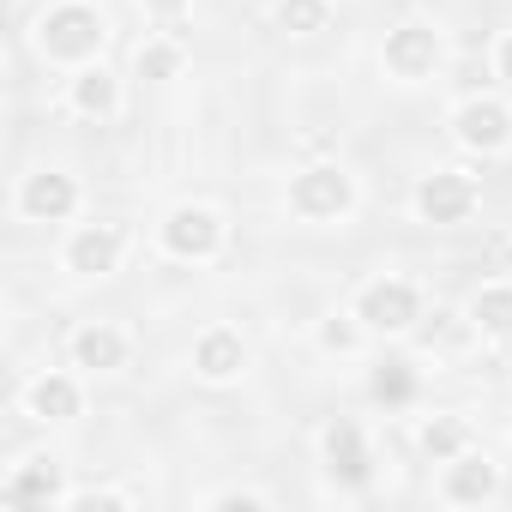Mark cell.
I'll list each match as a JSON object with an SVG mask.
<instances>
[{"label":"cell","mask_w":512,"mask_h":512,"mask_svg":"<svg viewBox=\"0 0 512 512\" xmlns=\"http://www.w3.org/2000/svg\"><path fill=\"white\" fill-rule=\"evenodd\" d=\"M37 43H43L49 61H91L103 49V19L91 7H79V0H67V7H49L43 13Z\"/></svg>","instance_id":"obj_1"},{"label":"cell","mask_w":512,"mask_h":512,"mask_svg":"<svg viewBox=\"0 0 512 512\" xmlns=\"http://www.w3.org/2000/svg\"><path fill=\"white\" fill-rule=\"evenodd\" d=\"M356 205V181L338 169V163H314L290 181V211L308 217V223H332Z\"/></svg>","instance_id":"obj_2"},{"label":"cell","mask_w":512,"mask_h":512,"mask_svg":"<svg viewBox=\"0 0 512 512\" xmlns=\"http://www.w3.org/2000/svg\"><path fill=\"white\" fill-rule=\"evenodd\" d=\"M356 320H362L368 332H410V326L422 320V296H416L410 278H374V284H362V296H356Z\"/></svg>","instance_id":"obj_3"},{"label":"cell","mask_w":512,"mask_h":512,"mask_svg":"<svg viewBox=\"0 0 512 512\" xmlns=\"http://www.w3.org/2000/svg\"><path fill=\"white\" fill-rule=\"evenodd\" d=\"M163 247L175 253V260H211V253L223 247L217 211H205V205H175V211L163 217Z\"/></svg>","instance_id":"obj_4"},{"label":"cell","mask_w":512,"mask_h":512,"mask_svg":"<svg viewBox=\"0 0 512 512\" xmlns=\"http://www.w3.org/2000/svg\"><path fill=\"white\" fill-rule=\"evenodd\" d=\"M476 211V181L458 175V169H440V175H422L416 187V217L422 223H464Z\"/></svg>","instance_id":"obj_5"},{"label":"cell","mask_w":512,"mask_h":512,"mask_svg":"<svg viewBox=\"0 0 512 512\" xmlns=\"http://www.w3.org/2000/svg\"><path fill=\"white\" fill-rule=\"evenodd\" d=\"M452 133H458V145H470V151H500V145L512 139V109L494 103V97H470V103L452 115Z\"/></svg>","instance_id":"obj_6"},{"label":"cell","mask_w":512,"mask_h":512,"mask_svg":"<svg viewBox=\"0 0 512 512\" xmlns=\"http://www.w3.org/2000/svg\"><path fill=\"white\" fill-rule=\"evenodd\" d=\"M440 67V37L428 25H398L386 37V73L392 79H428Z\"/></svg>","instance_id":"obj_7"},{"label":"cell","mask_w":512,"mask_h":512,"mask_svg":"<svg viewBox=\"0 0 512 512\" xmlns=\"http://www.w3.org/2000/svg\"><path fill=\"white\" fill-rule=\"evenodd\" d=\"M67 266H73L79 278H109V272L121 266V229H115V223L79 229V235L67 241Z\"/></svg>","instance_id":"obj_8"},{"label":"cell","mask_w":512,"mask_h":512,"mask_svg":"<svg viewBox=\"0 0 512 512\" xmlns=\"http://www.w3.org/2000/svg\"><path fill=\"white\" fill-rule=\"evenodd\" d=\"M73 205H79V187H73V175H55V169L31 175L19 193V211L31 223H61V217H73Z\"/></svg>","instance_id":"obj_9"},{"label":"cell","mask_w":512,"mask_h":512,"mask_svg":"<svg viewBox=\"0 0 512 512\" xmlns=\"http://www.w3.org/2000/svg\"><path fill=\"white\" fill-rule=\"evenodd\" d=\"M326 470L344 482V488H362L374 476V458H368V440L356 422H332L326 428Z\"/></svg>","instance_id":"obj_10"},{"label":"cell","mask_w":512,"mask_h":512,"mask_svg":"<svg viewBox=\"0 0 512 512\" xmlns=\"http://www.w3.org/2000/svg\"><path fill=\"white\" fill-rule=\"evenodd\" d=\"M193 368L205 374V380H235L241 368H247V350H241V338L235 332H205L199 344H193Z\"/></svg>","instance_id":"obj_11"},{"label":"cell","mask_w":512,"mask_h":512,"mask_svg":"<svg viewBox=\"0 0 512 512\" xmlns=\"http://www.w3.org/2000/svg\"><path fill=\"white\" fill-rule=\"evenodd\" d=\"M494 488H500V476H494V464L488 458H452V476H446V500H458V506H482V500H494Z\"/></svg>","instance_id":"obj_12"},{"label":"cell","mask_w":512,"mask_h":512,"mask_svg":"<svg viewBox=\"0 0 512 512\" xmlns=\"http://www.w3.org/2000/svg\"><path fill=\"white\" fill-rule=\"evenodd\" d=\"M73 356H79V368L109 374V368H121V362H127V338H121L115 326H85V332L73 338Z\"/></svg>","instance_id":"obj_13"},{"label":"cell","mask_w":512,"mask_h":512,"mask_svg":"<svg viewBox=\"0 0 512 512\" xmlns=\"http://www.w3.org/2000/svg\"><path fill=\"white\" fill-rule=\"evenodd\" d=\"M31 410H37L43 422H73V416H79V386H73L67 374H43V380L31 386Z\"/></svg>","instance_id":"obj_14"},{"label":"cell","mask_w":512,"mask_h":512,"mask_svg":"<svg viewBox=\"0 0 512 512\" xmlns=\"http://www.w3.org/2000/svg\"><path fill=\"white\" fill-rule=\"evenodd\" d=\"M61 494V470L49 464V458H31L13 482H7V500H19V506H49Z\"/></svg>","instance_id":"obj_15"},{"label":"cell","mask_w":512,"mask_h":512,"mask_svg":"<svg viewBox=\"0 0 512 512\" xmlns=\"http://www.w3.org/2000/svg\"><path fill=\"white\" fill-rule=\"evenodd\" d=\"M470 320H476L488 338H512V284H488V290H476Z\"/></svg>","instance_id":"obj_16"},{"label":"cell","mask_w":512,"mask_h":512,"mask_svg":"<svg viewBox=\"0 0 512 512\" xmlns=\"http://www.w3.org/2000/svg\"><path fill=\"white\" fill-rule=\"evenodd\" d=\"M73 109H79V115H97V121L115 115V79H109L103 67H85V73L73 79Z\"/></svg>","instance_id":"obj_17"},{"label":"cell","mask_w":512,"mask_h":512,"mask_svg":"<svg viewBox=\"0 0 512 512\" xmlns=\"http://www.w3.org/2000/svg\"><path fill=\"white\" fill-rule=\"evenodd\" d=\"M368 392H374V404H410V398H416V374H410V362H386V368H374Z\"/></svg>","instance_id":"obj_18"},{"label":"cell","mask_w":512,"mask_h":512,"mask_svg":"<svg viewBox=\"0 0 512 512\" xmlns=\"http://www.w3.org/2000/svg\"><path fill=\"white\" fill-rule=\"evenodd\" d=\"M422 452H428L434 464H452V458L464 452V422H458V416L428 422V428H422Z\"/></svg>","instance_id":"obj_19"},{"label":"cell","mask_w":512,"mask_h":512,"mask_svg":"<svg viewBox=\"0 0 512 512\" xmlns=\"http://www.w3.org/2000/svg\"><path fill=\"white\" fill-rule=\"evenodd\" d=\"M326 0H278V25L284 31H296V37H308V31H326Z\"/></svg>","instance_id":"obj_20"},{"label":"cell","mask_w":512,"mask_h":512,"mask_svg":"<svg viewBox=\"0 0 512 512\" xmlns=\"http://www.w3.org/2000/svg\"><path fill=\"white\" fill-rule=\"evenodd\" d=\"M139 73L145 79H175L181 73V49L175 43H145L139 49Z\"/></svg>","instance_id":"obj_21"},{"label":"cell","mask_w":512,"mask_h":512,"mask_svg":"<svg viewBox=\"0 0 512 512\" xmlns=\"http://www.w3.org/2000/svg\"><path fill=\"white\" fill-rule=\"evenodd\" d=\"M320 344L344 356V350H356V326H350V320H326V326H320Z\"/></svg>","instance_id":"obj_22"},{"label":"cell","mask_w":512,"mask_h":512,"mask_svg":"<svg viewBox=\"0 0 512 512\" xmlns=\"http://www.w3.org/2000/svg\"><path fill=\"white\" fill-rule=\"evenodd\" d=\"M217 506H241V512H253V506H266L260 494H217Z\"/></svg>","instance_id":"obj_23"},{"label":"cell","mask_w":512,"mask_h":512,"mask_svg":"<svg viewBox=\"0 0 512 512\" xmlns=\"http://www.w3.org/2000/svg\"><path fill=\"white\" fill-rule=\"evenodd\" d=\"M181 7H187V0H151V13H163V19H175Z\"/></svg>","instance_id":"obj_24"},{"label":"cell","mask_w":512,"mask_h":512,"mask_svg":"<svg viewBox=\"0 0 512 512\" xmlns=\"http://www.w3.org/2000/svg\"><path fill=\"white\" fill-rule=\"evenodd\" d=\"M500 79H512V37L500 43Z\"/></svg>","instance_id":"obj_25"}]
</instances>
